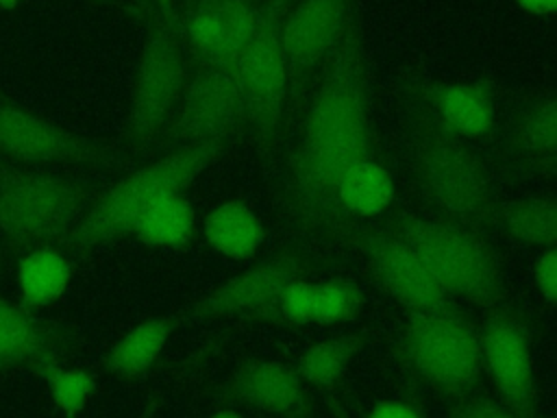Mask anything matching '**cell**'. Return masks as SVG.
I'll use <instances>...</instances> for the list:
<instances>
[{"instance_id":"cell-8","label":"cell","mask_w":557,"mask_h":418,"mask_svg":"<svg viewBox=\"0 0 557 418\" xmlns=\"http://www.w3.org/2000/svg\"><path fill=\"white\" fill-rule=\"evenodd\" d=\"M187 61L172 26H154L141 48L133 78L126 135L133 146H144L165 131L183 89Z\"/></svg>"},{"instance_id":"cell-2","label":"cell","mask_w":557,"mask_h":418,"mask_svg":"<svg viewBox=\"0 0 557 418\" xmlns=\"http://www.w3.org/2000/svg\"><path fill=\"white\" fill-rule=\"evenodd\" d=\"M403 146L416 194L437 213L479 231L494 229L496 189L483 159L418 96L403 107Z\"/></svg>"},{"instance_id":"cell-29","label":"cell","mask_w":557,"mask_h":418,"mask_svg":"<svg viewBox=\"0 0 557 418\" xmlns=\"http://www.w3.org/2000/svg\"><path fill=\"white\" fill-rule=\"evenodd\" d=\"M448 418H518L505 405L487 398V396H468L463 401L453 403L448 409Z\"/></svg>"},{"instance_id":"cell-18","label":"cell","mask_w":557,"mask_h":418,"mask_svg":"<svg viewBox=\"0 0 557 418\" xmlns=\"http://www.w3.org/2000/svg\"><path fill=\"white\" fill-rule=\"evenodd\" d=\"M426 109L466 142L487 137L496 126V96L485 81L422 83L411 89Z\"/></svg>"},{"instance_id":"cell-28","label":"cell","mask_w":557,"mask_h":418,"mask_svg":"<svg viewBox=\"0 0 557 418\" xmlns=\"http://www.w3.org/2000/svg\"><path fill=\"white\" fill-rule=\"evenodd\" d=\"M44 381L48 383L54 405L67 416L78 414L91 401V396L96 392L94 377L81 368H61L59 366L52 372H48L44 377Z\"/></svg>"},{"instance_id":"cell-10","label":"cell","mask_w":557,"mask_h":418,"mask_svg":"<svg viewBox=\"0 0 557 418\" xmlns=\"http://www.w3.org/2000/svg\"><path fill=\"white\" fill-rule=\"evenodd\" d=\"M342 246L357 250L381 290L407 311L455 307L453 296L433 279L416 250L381 224H357Z\"/></svg>"},{"instance_id":"cell-19","label":"cell","mask_w":557,"mask_h":418,"mask_svg":"<svg viewBox=\"0 0 557 418\" xmlns=\"http://www.w3.org/2000/svg\"><path fill=\"white\" fill-rule=\"evenodd\" d=\"M63 346L59 331L0 296V370H28L44 379L61 366Z\"/></svg>"},{"instance_id":"cell-22","label":"cell","mask_w":557,"mask_h":418,"mask_svg":"<svg viewBox=\"0 0 557 418\" xmlns=\"http://www.w3.org/2000/svg\"><path fill=\"white\" fill-rule=\"evenodd\" d=\"M202 233L215 253L237 261L250 259L265 237L263 222L244 200H226L213 207L202 222Z\"/></svg>"},{"instance_id":"cell-4","label":"cell","mask_w":557,"mask_h":418,"mask_svg":"<svg viewBox=\"0 0 557 418\" xmlns=\"http://www.w3.org/2000/svg\"><path fill=\"white\" fill-rule=\"evenodd\" d=\"M226 148V142H207L172 148L141 165L96 196L78 226L67 237L76 253L133 235L137 222L165 196L183 194Z\"/></svg>"},{"instance_id":"cell-34","label":"cell","mask_w":557,"mask_h":418,"mask_svg":"<svg viewBox=\"0 0 557 418\" xmlns=\"http://www.w3.org/2000/svg\"><path fill=\"white\" fill-rule=\"evenodd\" d=\"M157 2V7H159V11L163 13V17H165V24L168 26H172L174 24V2L172 0H154Z\"/></svg>"},{"instance_id":"cell-9","label":"cell","mask_w":557,"mask_h":418,"mask_svg":"<svg viewBox=\"0 0 557 418\" xmlns=\"http://www.w3.org/2000/svg\"><path fill=\"white\" fill-rule=\"evenodd\" d=\"M350 20V0H296L285 9L281 39L287 63L285 128L298 113L307 87L337 46Z\"/></svg>"},{"instance_id":"cell-30","label":"cell","mask_w":557,"mask_h":418,"mask_svg":"<svg viewBox=\"0 0 557 418\" xmlns=\"http://www.w3.org/2000/svg\"><path fill=\"white\" fill-rule=\"evenodd\" d=\"M535 285L546 300L557 303V246L546 248L533 266Z\"/></svg>"},{"instance_id":"cell-16","label":"cell","mask_w":557,"mask_h":418,"mask_svg":"<svg viewBox=\"0 0 557 418\" xmlns=\"http://www.w3.org/2000/svg\"><path fill=\"white\" fill-rule=\"evenodd\" d=\"M218 396L272 416H296L311 407L305 381L296 368L278 359L242 361L220 383Z\"/></svg>"},{"instance_id":"cell-35","label":"cell","mask_w":557,"mask_h":418,"mask_svg":"<svg viewBox=\"0 0 557 418\" xmlns=\"http://www.w3.org/2000/svg\"><path fill=\"white\" fill-rule=\"evenodd\" d=\"M209 418H244V416L237 414V411H233V409H218V411H213Z\"/></svg>"},{"instance_id":"cell-21","label":"cell","mask_w":557,"mask_h":418,"mask_svg":"<svg viewBox=\"0 0 557 418\" xmlns=\"http://www.w3.org/2000/svg\"><path fill=\"white\" fill-rule=\"evenodd\" d=\"M181 322V314H161L139 322L111 346L104 361L107 370L120 379H135L144 374L157 361Z\"/></svg>"},{"instance_id":"cell-23","label":"cell","mask_w":557,"mask_h":418,"mask_svg":"<svg viewBox=\"0 0 557 418\" xmlns=\"http://www.w3.org/2000/svg\"><path fill=\"white\" fill-rule=\"evenodd\" d=\"M394 192L389 172L376 159H366L348 168L339 179L337 202L350 222H359L389 209Z\"/></svg>"},{"instance_id":"cell-7","label":"cell","mask_w":557,"mask_h":418,"mask_svg":"<svg viewBox=\"0 0 557 418\" xmlns=\"http://www.w3.org/2000/svg\"><path fill=\"white\" fill-rule=\"evenodd\" d=\"M283 15V0L261 7L252 37L231 63L246 109V135L265 159L278 152L285 133L287 63L281 39Z\"/></svg>"},{"instance_id":"cell-12","label":"cell","mask_w":557,"mask_h":418,"mask_svg":"<svg viewBox=\"0 0 557 418\" xmlns=\"http://www.w3.org/2000/svg\"><path fill=\"white\" fill-rule=\"evenodd\" d=\"M483 370L498 390L505 407L518 418L535 414L533 327L513 307H492L479 327Z\"/></svg>"},{"instance_id":"cell-20","label":"cell","mask_w":557,"mask_h":418,"mask_svg":"<svg viewBox=\"0 0 557 418\" xmlns=\"http://www.w3.org/2000/svg\"><path fill=\"white\" fill-rule=\"evenodd\" d=\"M557 155V94L524 102L503 124L494 157L500 163Z\"/></svg>"},{"instance_id":"cell-31","label":"cell","mask_w":557,"mask_h":418,"mask_svg":"<svg viewBox=\"0 0 557 418\" xmlns=\"http://www.w3.org/2000/svg\"><path fill=\"white\" fill-rule=\"evenodd\" d=\"M500 170L509 174L511 179H557V155L529 159V161H513V163H500Z\"/></svg>"},{"instance_id":"cell-15","label":"cell","mask_w":557,"mask_h":418,"mask_svg":"<svg viewBox=\"0 0 557 418\" xmlns=\"http://www.w3.org/2000/svg\"><path fill=\"white\" fill-rule=\"evenodd\" d=\"M259 9L246 0H196L181 33L200 65H231L257 28Z\"/></svg>"},{"instance_id":"cell-5","label":"cell","mask_w":557,"mask_h":418,"mask_svg":"<svg viewBox=\"0 0 557 418\" xmlns=\"http://www.w3.org/2000/svg\"><path fill=\"white\" fill-rule=\"evenodd\" d=\"M396 359L433 394L453 403L463 401L472 396L483 374L479 327L457 305L409 311L396 340Z\"/></svg>"},{"instance_id":"cell-24","label":"cell","mask_w":557,"mask_h":418,"mask_svg":"<svg viewBox=\"0 0 557 418\" xmlns=\"http://www.w3.org/2000/svg\"><path fill=\"white\" fill-rule=\"evenodd\" d=\"M494 229L529 246H557V196L498 200Z\"/></svg>"},{"instance_id":"cell-3","label":"cell","mask_w":557,"mask_h":418,"mask_svg":"<svg viewBox=\"0 0 557 418\" xmlns=\"http://www.w3.org/2000/svg\"><path fill=\"white\" fill-rule=\"evenodd\" d=\"M381 226L409 244L453 298L487 309L507 298L500 257L483 231L403 209L392 211Z\"/></svg>"},{"instance_id":"cell-25","label":"cell","mask_w":557,"mask_h":418,"mask_svg":"<svg viewBox=\"0 0 557 418\" xmlns=\"http://www.w3.org/2000/svg\"><path fill=\"white\" fill-rule=\"evenodd\" d=\"M15 276L22 300L28 307H46L63 296L72 279V268L59 250L41 246L20 259Z\"/></svg>"},{"instance_id":"cell-32","label":"cell","mask_w":557,"mask_h":418,"mask_svg":"<svg viewBox=\"0 0 557 418\" xmlns=\"http://www.w3.org/2000/svg\"><path fill=\"white\" fill-rule=\"evenodd\" d=\"M368 418H424L420 414V409H416L411 403L407 401H398V398H385V401H379Z\"/></svg>"},{"instance_id":"cell-36","label":"cell","mask_w":557,"mask_h":418,"mask_svg":"<svg viewBox=\"0 0 557 418\" xmlns=\"http://www.w3.org/2000/svg\"><path fill=\"white\" fill-rule=\"evenodd\" d=\"M22 0H0V7L2 9H13V7H17Z\"/></svg>"},{"instance_id":"cell-1","label":"cell","mask_w":557,"mask_h":418,"mask_svg":"<svg viewBox=\"0 0 557 418\" xmlns=\"http://www.w3.org/2000/svg\"><path fill=\"white\" fill-rule=\"evenodd\" d=\"M376 159V128L363 48L352 17L320 67L278 148V211L296 233L342 244L361 222L337 202L348 168Z\"/></svg>"},{"instance_id":"cell-13","label":"cell","mask_w":557,"mask_h":418,"mask_svg":"<svg viewBox=\"0 0 557 418\" xmlns=\"http://www.w3.org/2000/svg\"><path fill=\"white\" fill-rule=\"evenodd\" d=\"M311 268L313 261L305 248L298 244H283L239 274L196 298L187 307V314L191 318L257 316L272 305L292 281L302 279Z\"/></svg>"},{"instance_id":"cell-33","label":"cell","mask_w":557,"mask_h":418,"mask_svg":"<svg viewBox=\"0 0 557 418\" xmlns=\"http://www.w3.org/2000/svg\"><path fill=\"white\" fill-rule=\"evenodd\" d=\"M520 9L535 13V15H555L557 13V0H513Z\"/></svg>"},{"instance_id":"cell-6","label":"cell","mask_w":557,"mask_h":418,"mask_svg":"<svg viewBox=\"0 0 557 418\" xmlns=\"http://www.w3.org/2000/svg\"><path fill=\"white\" fill-rule=\"evenodd\" d=\"M94 198L76 176L2 170L0 237L20 250L67 242Z\"/></svg>"},{"instance_id":"cell-17","label":"cell","mask_w":557,"mask_h":418,"mask_svg":"<svg viewBox=\"0 0 557 418\" xmlns=\"http://www.w3.org/2000/svg\"><path fill=\"white\" fill-rule=\"evenodd\" d=\"M363 307V292L357 283L333 281H292L272 305L257 316L283 324H337L359 316Z\"/></svg>"},{"instance_id":"cell-11","label":"cell","mask_w":557,"mask_h":418,"mask_svg":"<svg viewBox=\"0 0 557 418\" xmlns=\"http://www.w3.org/2000/svg\"><path fill=\"white\" fill-rule=\"evenodd\" d=\"M246 133V109L231 65H200L185 85L181 102L165 126L174 148L231 142Z\"/></svg>"},{"instance_id":"cell-14","label":"cell","mask_w":557,"mask_h":418,"mask_svg":"<svg viewBox=\"0 0 557 418\" xmlns=\"http://www.w3.org/2000/svg\"><path fill=\"white\" fill-rule=\"evenodd\" d=\"M107 146L0 98V157L17 163L81 165L107 159Z\"/></svg>"},{"instance_id":"cell-26","label":"cell","mask_w":557,"mask_h":418,"mask_svg":"<svg viewBox=\"0 0 557 418\" xmlns=\"http://www.w3.org/2000/svg\"><path fill=\"white\" fill-rule=\"evenodd\" d=\"M366 333H342L311 344L296 359L294 368L302 381L313 388L331 390L346 374L357 353L366 346Z\"/></svg>"},{"instance_id":"cell-27","label":"cell","mask_w":557,"mask_h":418,"mask_svg":"<svg viewBox=\"0 0 557 418\" xmlns=\"http://www.w3.org/2000/svg\"><path fill=\"white\" fill-rule=\"evenodd\" d=\"M196 231L194 207L183 194L161 198L135 226L133 235L146 246L181 248L191 242Z\"/></svg>"},{"instance_id":"cell-37","label":"cell","mask_w":557,"mask_h":418,"mask_svg":"<svg viewBox=\"0 0 557 418\" xmlns=\"http://www.w3.org/2000/svg\"><path fill=\"white\" fill-rule=\"evenodd\" d=\"M246 2H257V0H246Z\"/></svg>"},{"instance_id":"cell-38","label":"cell","mask_w":557,"mask_h":418,"mask_svg":"<svg viewBox=\"0 0 557 418\" xmlns=\"http://www.w3.org/2000/svg\"><path fill=\"white\" fill-rule=\"evenodd\" d=\"M70 418H72V416H70Z\"/></svg>"}]
</instances>
